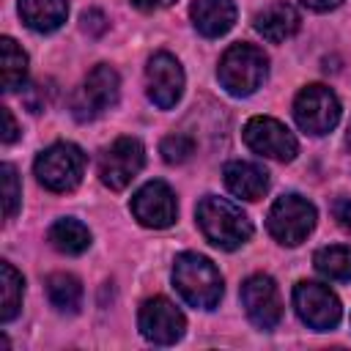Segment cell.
Instances as JSON below:
<instances>
[{
  "label": "cell",
  "mask_w": 351,
  "mask_h": 351,
  "mask_svg": "<svg viewBox=\"0 0 351 351\" xmlns=\"http://www.w3.org/2000/svg\"><path fill=\"white\" fill-rule=\"evenodd\" d=\"M293 118L302 132L321 137L332 132L340 121V101L326 85H307L296 93L293 101Z\"/></svg>",
  "instance_id": "cell-7"
},
{
  "label": "cell",
  "mask_w": 351,
  "mask_h": 351,
  "mask_svg": "<svg viewBox=\"0 0 351 351\" xmlns=\"http://www.w3.org/2000/svg\"><path fill=\"white\" fill-rule=\"evenodd\" d=\"M145 165V148L137 137H118L99 159V178L110 189H126Z\"/></svg>",
  "instance_id": "cell-10"
},
{
  "label": "cell",
  "mask_w": 351,
  "mask_h": 351,
  "mask_svg": "<svg viewBox=\"0 0 351 351\" xmlns=\"http://www.w3.org/2000/svg\"><path fill=\"white\" fill-rule=\"evenodd\" d=\"M269 71V58L263 55L261 47L255 44H230L217 66V77L222 82V88L233 96H250L255 93Z\"/></svg>",
  "instance_id": "cell-3"
},
{
  "label": "cell",
  "mask_w": 351,
  "mask_h": 351,
  "mask_svg": "<svg viewBox=\"0 0 351 351\" xmlns=\"http://www.w3.org/2000/svg\"><path fill=\"white\" fill-rule=\"evenodd\" d=\"M3 173V203H5V219H11L19 208V197H22V189H19V178H16V170L14 165H3L0 167Z\"/></svg>",
  "instance_id": "cell-25"
},
{
  "label": "cell",
  "mask_w": 351,
  "mask_h": 351,
  "mask_svg": "<svg viewBox=\"0 0 351 351\" xmlns=\"http://www.w3.org/2000/svg\"><path fill=\"white\" fill-rule=\"evenodd\" d=\"M145 88H148V99L156 107H162V110L176 107L184 93L181 63L170 52H156L145 66Z\"/></svg>",
  "instance_id": "cell-13"
},
{
  "label": "cell",
  "mask_w": 351,
  "mask_h": 351,
  "mask_svg": "<svg viewBox=\"0 0 351 351\" xmlns=\"http://www.w3.org/2000/svg\"><path fill=\"white\" fill-rule=\"evenodd\" d=\"M118 93H121V80L118 71L107 63H99L82 82V88L74 93L71 99V110L77 121H93L101 112H107L110 107L118 104Z\"/></svg>",
  "instance_id": "cell-6"
},
{
  "label": "cell",
  "mask_w": 351,
  "mask_h": 351,
  "mask_svg": "<svg viewBox=\"0 0 351 351\" xmlns=\"http://www.w3.org/2000/svg\"><path fill=\"white\" fill-rule=\"evenodd\" d=\"M137 326H140L145 340H151L156 346H173L176 340L184 337L186 318L170 299L154 296V299L143 302L140 315H137Z\"/></svg>",
  "instance_id": "cell-12"
},
{
  "label": "cell",
  "mask_w": 351,
  "mask_h": 351,
  "mask_svg": "<svg viewBox=\"0 0 351 351\" xmlns=\"http://www.w3.org/2000/svg\"><path fill=\"white\" fill-rule=\"evenodd\" d=\"M313 263L318 274H324L326 280H337V282L351 280V247H343V244L321 247L313 255Z\"/></svg>",
  "instance_id": "cell-23"
},
{
  "label": "cell",
  "mask_w": 351,
  "mask_h": 351,
  "mask_svg": "<svg viewBox=\"0 0 351 351\" xmlns=\"http://www.w3.org/2000/svg\"><path fill=\"white\" fill-rule=\"evenodd\" d=\"M346 143H348V148H351V126H348V134H346Z\"/></svg>",
  "instance_id": "cell-31"
},
{
  "label": "cell",
  "mask_w": 351,
  "mask_h": 351,
  "mask_svg": "<svg viewBox=\"0 0 351 351\" xmlns=\"http://www.w3.org/2000/svg\"><path fill=\"white\" fill-rule=\"evenodd\" d=\"M47 296L52 302V307H58L60 313H77L82 304V285L74 274H49L47 280Z\"/></svg>",
  "instance_id": "cell-22"
},
{
  "label": "cell",
  "mask_w": 351,
  "mask_h": 351,
  "mask_svg": "<svg viewBox=\"0 0 351 351\" xmlns=\"http://www.w3.org/2000/svg\"><path fill=\"white\" fill-rule=\"evenodd\" d=\"M222 176L225 186L241 200H261L269 189V173L255 162H228Z\"/></svg>",
  "instance_id": "cell-17"
},
{
  "label": "cell",
  "mask_w": 351,
  "mask_h": 351,
  "mask_svg": "<svg viewBox=\"0 0 351 351\" xmlns=\"http://www.w3.org/2000/svg\"><path fill=\"white\" fill-rule=\"evenodd\" d=\"M293 307H296V315L310 329H318V332L335 329L343 315V307L335 291L313 280H299L293 285Z\"/></svg>",
  "instance_id": "cell-8"
},
{
  "label": "cell",
  "mask_w": 351,
  "mask_h": 351,
  "mask_svg": "<svg viewBox=\"0 0 351 351\" xmlns=\"http://www.w3.org/2000/svg\"><path fill=\"white\" fill-rule=\"evenodd\" d=\"M343 0H302V5H307L310 11H318V14H324V11H332V8H337Z\"/></svg>",
  "instance_id": "cell-29"
},
{
  "label": "cell",
  "mask_w": 351,
  "mask_h": 351,
  "mask_svg": "<svg viewBox=\"0 0 351 351\" xmlns=\"http://www.w3.org/2000/svg\"><path fill=\"white\" fill-rule=\"evenodd\" d=\"M241 307L258 329H263V332L274 329L282 318V302H280L277 282L269 274L247 277L241 282Z\"/></svg>",
  "instance_id": "cell-11"
},
{
  "label": "cell",
  "mask_w": 351,
  "mask_h": 351,
  "mask_svg": "<svg viewBox=\"0 0 351 351\" xmlns=\"http://www.w3.org/2000/svg\"><path fill=\"white\" fill-rule=\"evenodd\" d=\"M22 293H25L22 274L8 261H3L0 263V321L3 324L16 318V313L22 307Z\"/></svg>",
  "instance_id": "cell-21"
},
{
  "label": "cell",
  "mask_w": 351,
  "mask_h": 351,
  "mask_svg": "<svg viewBox=\"0 0 351 351\" xmlns=\"http://www.w3.org/2000/svg\"><path fill=\"white\" fill-rule=\"evenodd\" d=\"M176 0H132V5L134 8H140V11H156V8H167V5H173Z\"/></svg>",
  "instance_id": "cell-30"
},
{
  "label": "cell",
  "mask_w": 351,
  "mask_h": 351,
  "mask_svg": "<svg viewBox=\"0 0 351 351\" xmlns=\"http://www.w3.org/2000/svg\"><path fill=\"white\" fill-rule=\"evenodd\" d=\"M0 77H3V90L5 93L19 90L25 85V77H27V55L8 36L0 38Z\"/></svg>",
  "instance_id": "cell-19"
},
{
  "label": "cell",
  "mask_w": 351,
  "mask_h": 351,
  "mask_svg": "<svg viewBox=\"0 0 351 351\" xmlns=\"http://www.w3.org/2000/svg\"><path fill=\"white\" fill-rule=\"evenodd\" d=\"M315 217H318V214H315V206H313L307 197L291 192V195H282V197H277V200L271 203L266 225H269V233H271L280 244L296 247V244H302V241L313 233Z\"/></svg>",
  "instance_id": "cell-5"
},
{
  "label": "cell",
  "mask_w": 351,
  "mask_h": 351,
  "mask_svg": "<svg viewBox=\"0 0 351 351\" xmlns=\"http://www.w3.org/2000/svg\"><path fill=\"white\" fill-rule=\"evenodd\" d=\"M49 244L63 255H82L90 247V230L80 219H58L49 228Z\"/></svg>",
  "instance_id": "cell-20"
},
{
  "label": "cell",
  "mask_w": 351,
  "mask_h": 351,
  "mask_svg": "<svg viewBox=\"0 0 351 351\" xmlns=\"http://www.w3.org/2000/svg\"><path fill=\"white\" fill-rule=\"evenodd\" d=\"M299 25H302L299 11H296L291 3H285V0H274V3L263 5V8L255 14V30H258L266 41H274V44L291 38V36L299 30Z\"/></svg>",
  "instance_id": "cell-15"
},
{
  "label": "cell",
  "mask_w": 351,
  "mask_h": 351,
  "mask_svg": "<svg viewBox=\"0 0 351 351\" xmlns=\"http://www.w3.org/2000/svg\"><path fill=\"white\" fill-rule=\"evenodd\" d=\"M332 217L337 219V225H340L343 230L351 233V197H337V200L332 203Z\"/></svg>",
  "instance_id": "cell-27"
},
{
  "label": "cell",
  "mask_w": 351,
  "mask_h": 351,
  "mask_svg": "<svg viewBox=\"0 0 351 351\" xmlns=\"http://www.w3.org/2000/svg\"><path fill=\"white\" fill-rule=\"evenodd\" d=\"M192 25L200 36L217 38L225 36L236 22V5L233 0H195L189 5Z\"/></svg>",
  "instance_id": "cell-16"
},
{
  "label": "cell",
  "mask_w": 351,
  "mask_h": 351,
  "mask_svg": "<svg viewBox=\"0 0 351 351\" xmlns=\"http://www.w3.org/2000/svg\"><path fill=\"white\" fill-rule=\"evenodd\" d=\"M82 30H85L88 36H101V33L107 30V16H104L99 8L85 11V14H82Z\"/></svg>",
  "instance_id": "cell-26"
},
{
  "label": "cell",
  "mask_w": 351,
  "mask_h": 351,
  "mask_svg": "<svg viewBox=\"0 0 351 351\" xmlns=\"http://www.w3.org/2000/svg\"><path fill=\"white\" fill-rule=\"evenodd\" d=\"M195 219H197V228L206 236V241H211L219 250H239L252 236L250 217L236 203L217 197V195H206L197 203Z\"/></svg>",
  "instance_id": "cell-1"
},
{
  "label": "cell",
  "mask_w": 351,
  "mask_h": 351,
  "mask_svg": "<svg viewBox=\"0 0 351 351\" xmlns=\"http://www.w3.org/2000/svg\"><path fill=\"white\" fill-rule=\"evenodd\" d=\"M19 16L30 30L52 33L66 22L69 3L66 0H19Z\"/></svg>",
  "instance_id": "cell-18"
},
{
  "label": "cell",
  "mask_w": 351,
  "mask_h": 351,
  "mask_svg": "<svg viewBox=\"0 0 351 351\" xmlns=\"http://www.w3.org/2000/svg\"><path fill=\"white\" fill-rule=\"evenodd\" d=\"M244 143L250 151H255L258 156L274 159V162H291L299 154V143L293 137V132L280 123L277 118L269 115H255L244 123Z\"/></svg>",
  "instance_id": "cell-9"
},
{
  "label": "cell",
  "mask_w": 351,
  "mask_h": 351,
  "mask_svg": "<svg viewBox=\"0 0 351 351\" xmlns=\"http://www.w3.org/2000/svg\"><path fill=\"white\" fill-rule=\"evenodd\" d=\"M19 137V129H16V121H14V115H11V110L8 107H3V134H0V140L5 143V145H11L14 140Z\"/></svg>",
  "instance_id": "cell-28"
},
{
  "label": "cell",
  "mask_w": 351,
  "mask_h": 351,
  "mask_svg": "<svg viewBox=\"0 0 351 351\" xmlns=\"http://www.w3.org/2000/svg\"><path fill=\"white\" fill-rule=\"evenodd\" d=\"M159 154L167 165H184L195 154V140L186 134H167L159 145Z\"/></svg>",
  "instance_id": "cell-24"
},
{
  "label": "cell",
  "mask_w": 351,
  "mask_h": 351,
  "mask_svg": "<svg viewBox=\"0 0 351 351\" xmlns=\"http://www.w3.org/2000/svg\"><path fill=\"white\" fill-rule=\"evenodd\" d=\"M38 184L49 192H71L80 186L85 173V154L74 143H55L44 148L33 165Z\"/></svg>",
  "instance_id": "cell-4"
},
{
  "label": "cell",
  "mask_w": 351,
  "mask_h": 351,
  "mask_svg": "<svg viewBox=\"0 0 351 351\" xmlns=\"http://www.w3.org/2000/svg\"><path fill=\"white\" fill-rule=\"evenodd\" d=\"M173 285L181 299L195 310H214L222 299L219 269L197 252H181L173 263Z\"/></svg>",
  "instance_id": "cell-2"
},
{
  "label": "cell",
  "mask_w": 351,
  "mask_h": 351,
  "mask_svg": "<svg viewBox=\"0 0 351 351\" xmlns=\"http://www.w3.org/2000/svg\"><path fill=\"white\" fill-rule=\"evenodd\" d=\"M132 214L145 228H167V225H173L176 214H178L173 189L165 181L143 184L132 197Z\"/></svg>",
  "instance_id": "cell-14"
}]
</instances>
